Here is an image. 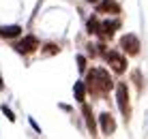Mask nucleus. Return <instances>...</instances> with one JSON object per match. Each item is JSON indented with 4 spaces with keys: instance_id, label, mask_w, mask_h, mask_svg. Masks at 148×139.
Wrapping results in <instances>:
<instances>
[{
    "instance_id": "f257e3e1",
    "label": "nucleus",
    "mask_w": 148,
    "mask_h": 139,
    "mask_svg": "<svg viewBox=\"0 0 148 139\" xmlns=\"http://www.w3.org/2000/svg\"><path fill=\"white\" fill-rule=\"evenodd\" d=\"M105 60H108V64L112 66L114 73H125V71H127V58L120 54L118 49L108 51V54H105Z\"/></svg>"
},
{
    "instance_id": "f03ea898",
    "label": "nucleus",
    "mask_w": 148,
    "mask_h": 139,
    "mask_svg": "<svg viewBox=\"0 0 148 139\" xmlns=\"http://www.w3.org/2000/svg\"><path fill=\"white\" fill-rule=\"evenodd\" d=\"M116 101H118V107L122 111V116L129 118L131 109H129V90H127V84H122L118 81V86H116Z\"/></svg>"
},
{
    "instance_id": "7ed1b4c3",
    "label": "nucleus",
    "mask_w": 148,
    "mask_h": 139,
    "mask_svg": "<svg viewBox=\"0 0 148 139\" xmlns=\"http://www.w3.org/2000/svg\"><path fill=\"white\" fill-rule=\"evenodd\" d=\"M120 49H125V54L137 56L140 54V39L135 34H122L120 37Z\"/></svg>"
},
{
    "instance_id": "20e7f679",
    "label": "nucleus",
    "mask_w": 148,
    "mask_h": 139,
    "mask_svg": "<svg viewBox=\"0 0 148 139\" xmlns=\"http://www.w3.org/2000/svg\"><path fill=\"white\" fill-rule=\"evenodd\" d=\"M37 45H39L37 37H32V34H28V37L19 39L17 43L13 45V49L17 51V54H30V51H34V49H37Z\"/></svg>"
},
{
    "instance_id": "39448f33",
    "label": "nucleus",
    "mask_w": 148,
    "mask_h": 139,
    "mask_svg": "<svg viewBox=\"0 0 148 139\" xmlns=\"http://www.w3.org/2000/svg\"><path fill=\"white\" fill-rule=\"evenodd\" d=\"M90 77L99 81V86H101L103 90H110V88H112V79H110L108 71H103V69H95V71H90Z\"/></svg>"
},
{
    "instance_id": "423d86ee",
    "label": "nucleus",
    "mask_w": 148,
    "mask_h": 139,
    "mask_svg": "<svg viewBox=\"0 0 148 139\" xmlns=\"http://www.w3.org/2000/svg\"><path fill=\"white\" fill-rule=\"evenodd\" d=\"M99 124H101V131H103L105 135H112V133L116 131V122H114V118L110 114H101L99 116Z\"/></svg>"
},
{
    "instance_id": "0eeeda50",
    "label": "nucleus",
    "mask_w": 148,
    "mask_h": 139,
    "mask_svg": "<svg viewBox=\"0 0 148 139\" xmlns=\"http://www.w3.org/2000/svg\"><path fill=\"white\" fill-rule=\"evenodd\" d=\"M118 28H120V19H103L101 22V34L103 37H112Z\"/></svg>"
},
{
    "instance_id": "6e6552de",
    "label": "nucleus",
    "mask_w": 148,
    "mask_h": 139,
    "mask_svg": "<svg viewBox=\"0 0 148 139\" xmlns=\"http://www.w3.org/2000/svg\"><path fill=\"white\" fill-rule=\"evenodd\" d=\"M97 11L99 13H120V7L116 0H101L97 4Z\"/></svg>"
},
{
    "instance_id": "1a4fd4ad",
    "label": "nucleus",
    "mask_w": 148,
    "mask_h": 139,
    "mask_svg": "<svg viewBox=\"0 0 148 139\" xmlns=\"http://www.w3.org/2000/svg\"><path fill=\"white\" fill-rule=\"evenodd\" d=\"M22 34V26H0V37L2 39H17Z\"/></svg>"
},
{
    "instance_id": "9d476101",
    "label": "nucleus",
    "mask_w": 148,
    "mask_h": 139,
    "mask_svg": "<svg viewBox=\"0 0 148 139\" xmlns=\"http://www.w3.org/2000/svg\"><path fill=\"white\" fill-rule=\"evenodd\" d=\"M82 114H84V118H86V124H88V131L92 133V135H97V126H95V118H92V111H90V107H88V105H84V103H82Z\"/></svg>"
},
{
    "instance_id": "9b49d317",
    "label": "nucleus",
    "mask_w": 148,
    "mask_h": 139,
    "mask_svg": "<svg viewBox=\"0 0 148 139\" xmlns=\"http://www.w3.org/2000/svg\"><path fill=\"white\" fill-rule=\"evenodd\" d=\"M73 94H75V101H79V103L86 101V84H84V81H75Z\"/></svg>"
},
{
    "instance_id": "f8f14e48",
    "label": "nucleus",
    "mask_w": 148,
    "mask_h": 139,
    "mask_svg": "<svg viewBox=\"0 0 148 139\" xmlns=\"http://www.w3.org/2000/svg\"><path fill=\"white\" fill-rule=\"evenodd\" d=\"M86 28H88L90 34H101V22H99L97 17H90L88 24H86Z\"/></svg>"
},
{
    "instance_id": "ddd939ff",
    "label": "nucleus",
    "mask_w": 148,
    "mask_h": 139,
    "mask_svg": "<svg viewBox=\"0 0 148 139\" xmlns=\"http://www.w3.org/2000/svg\"><path fill=\"white\" fill-rule=\"evenodd\" d=\"M58 51H60V49H58V45H56V43H47V45L43 47V54H45V56H49V54L56 56Z\"/></svg>"
},
{
    "instance_id": "4468645a",
    "label": "nucleus",
    "mask_w": 148,
    "mask_h": 139,
    "mask_svg": "<svg viewBox=\"0 0 148 139\" xmlns=\"http://www.w3.org/2000/svg\"><path fill=\"white\" fill-rule=\"evenodd\" d=\"M0 109H2V114H4V116H7V118H9V120H11V122H15V114H13V111H11V109H9V107H7V105H2V107H0Z\"/></svg>"
},
{
    "instance_id": "2eb2a0df",
    "label": "nucleus",
    "mask_w": 148,
    "mask_h": 139,
    "mask_svg": "<svg viewBox=\"0 0 148 139\" xmlns=\"http://www.w3.org/2000/svg\"><path fill=\"white\" fill-rule=\"evenodd\" d=\"M86 64H88V62H86V58H84V56H77V69L82 71V73L86 71Z\"/></svg>"
},
{
    "instance_id": "dca6fc26",
    "label": "nucleus",
    "mask_w": 148,
    "mask_h": 139,
    "mask_svg": "<svg viewBox=\"0 0 148 139\" xmlns=\"http://www.w3.org/2000/svg\"><path fill=\"white\" fill-rule=\"evenodd\" d=\"M28 122H30V126H32V128H34V131H37V133H41V126H39V124H37V122H34V120H32V118H30V120H28Z\"/></svg>"
},
{
    "instance_id": "f3484780",
    "label": "nucleus",
    "mask_w": 148,
    "mask_h": 139,
    "mask_svg": "<svg viewBox=\"0 0 148 139\" xmlns=\"http://www.w3.org/2000/svg\"><path fill=\"white\" fill-rule=\"evenodd\" d=\"M88 2H97V0H88Z\"/></svg>"
}]
</instances>
